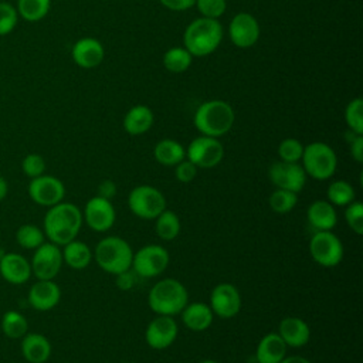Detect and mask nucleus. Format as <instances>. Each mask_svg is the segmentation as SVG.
I'll list each match as a JSON object with an SVG mask.
<instances>
[{"instance_id": "27", "label": "nucleus", "mask_w": 363, "mask_h": 363, "mask_svg": "<svg viewBox=\"0 0 363 363\" xmlns=\"http://www.w3.org/2000/svg\"><path fill=\"white\" fill-rule=\"evenodd\" d=\"M61 252L62 261L72 269H85L94 258V254L88 244L79 240H72L65 244Z\"/></svg>"}, {"instance_id": "30", "label": "nucleus", "mask_w": 363, "mask_h": 363, "mask_svg": "<svg viewBox=\"0 0 363 363\" xmlns=\"http://www.w3.org/2000/svg\"><path fill=\"white\" fill-rule=\"evenodd\" d=\"M51 7V0H17L18 17L28 23L43 20Z\"/></svg>"}, {"instance_id": "1", "label": "nucleus", "mask_w": 363, "mask_h": 363, "mask_svg": "<svg viewBox=\"0 0 363 363\" xmlns=\"http://www.w3.org/2000/svg\"><path fill=\"white\" fill-rule=\"evenodd\" d=\"M84 218L82 211L72 203L60 201L50 207L44 216V235L55 245H65L75 240Z\"/></svg>"}, {"instance_id": "25", "label": "nucleus", "mask_w": 363, "mask_h": 363, "mask_svg": "<svg viewBox=\"0 0 363 363\" xmlns=\"http://www.w3.org/2000/svg\"><path fill=\"white\" fill-rule=\"evenodd\" d=\"M21 353L30 363H44L51 356V343L41 333H26L21 340Z\"/></svg>"}, {"instance_id": "14", "label": "nucleus", "mask_w": 363, "mask_h": 363, "mask_svg": "<svg viewBox=\"0 0 363 363\" xmlns=\"http://www.w3.org/2000/svg\"><path fill=\"white\" fill-rule=\"evenodd\" d=\"M62 252L52 242H43L31 259V272L38 279H54L62 265Z\"/></svg>"}, {"instance_id": "49", "label": "nucleus", "mask_w": 363, "mask_h": 363, "mask_svg": "<svg viewBox=\"0 0 363 363\" xmlns=\"http://www.w3.org/2000/svg\"><path fill=\"white\" fill-rule=\"evenodd\" d=\"M199 363H218V362H216V360H213V359H206V360H201V362H199Z\"/></svg>"}, {"instance_id": "24", "label": "nucleus", "mask_w": 363, "mask_h": 363, "mask_svg": "<svg viewBox=\"0 0 363 363\" xmlns=\"http://www.w3.org/2000/svg\"><path fill=\"white\" fill-rule=\"evenodd\" d=\"M286 345L277 332L261 337L255 349L257 363H279L286 356Z\"/></svg>"}, {"instance_id": "36", "label": "nucleus", "mask_w": 363, "mask_h": 363, "mask_svg": "<svg viewBox=\"0 0 363 363\" xmlns=\"http://www.w3.org/2000/svg\"><path fill=\"white\" fill-rule=\"evenodd\" d=\"M345 121L349 130L363 135V99L353 98L345 109Z\"/></svg>"}, {"instance_id": "10", "label": "nucleus", "mask_w": 363, "mask_h": 363, "mask_svg": "<svg viewBox=\"0 0 363 363\" xmlns=\"http://www.w3.org/2000/svg\"><path fill=\"white\" fill-rule=\"evenodd\" d=\"M224 157V146L218 138L197 136L186 147V159L197 169H213Z\"/></svg>"}, {"instance_id": "7", "label": "nucleus", "mask_w": 363, "mask_h": 363, "mask_svg": "<svg viewBox=\"0 0 363 363\" xmlns=\"http://www.w3.org/2000/svg\"><path fill=\"white\" fill-rule=\"evenodd\" d=\"M128 206L136 217L155 220L163 210H166V197L155 186L139 184L130 190Z\"/></svg>"}, {"instance_id": "4", "label": "nucleus", "mask_w": 363, "mask_h": 363, "mask_svg": "<svg viewBox=\"0 0 363 363\" xmlns=\"http://www.w3.org/2000/svg\"><path fill=\"white\" fill-rule=\"evenodd\" d=\"M147 303L156 315L174 316L189 303V292L179 279L164 278L150 288Z\"/></svg>"}, {"instance_id": "18", "label": "nucleus", "mask_w": 363, "mask_h": 363, "mask_svg": "<svg viewBox=\"0 0 363 363\" xmlns=\"http://www.w3.org/2000/svg\"><path fill=\"white\" fill-rule=\"evenodd\" d=\"M71 57L74 62L85 69L98 67L105 57L104 45L99 40L92 37H84L75 41L71 50Z\"/></svg>"}, {"instance_id": "32", "label": "nucleus", "mask_w": 363, "mask_h": 363, "mask_svg": "<svg viewBox=\"0 0 363 363\" xmlns=\"http://www.w3.org/2000/svg\"><path fill=\"white\" fill-rule=\"evenodd\" d=\"M354 189L346 180H335L329 184L326 190V199L332 206L346 207L347 204L354 201Z\"/></svg>"}, {"instance_id": "34", "label": "nucleus", "mask_w": 363, "mask_h": 363, "mask_svg": "<svg viewBox=\"0 0 363 363\" xmlns=\"http://www.w3.org/2000/svg\"><path fill=\"white\" fill-rule=\"evenodd\" d=\"M296 203H298V193L284 190V189H275L268 199V204L271 210L278 214H286L292 211Z\"/></svg>"}, {"instance_id": "42", "label": "nucleus", "mask_w": 363, "mask_h": 363, "mask_svg": "<svg viewBox=\"0 0 363 363\" xmlns=\"http://www.w3.org/2000/svg\"><path fill=\"white\" fill-rule=\"evenodd\" d=\"M196 174H197V167L189 159H183L180 163L174 166V176H176V180L180 183L193 182Z\"/></svg>"}, {"instance_id": "15", "label": "nucleus", "mask_w": 363, "mask_h": 363, "mask_svg": "<svg viewBox=\"0 0 363 363\" xmlns=\"http://www.w3.org/2000/svg\"><path fill=\"white\" fill-rule=\"evenodd\" d=\"M28 194L34 203L44 207H51L62 201L65 196V187L64 183L55 176L41 174L31 179L28 184Z\"/></svg>"}, {"instance_id": "8", "label": "nucleus", "mask_w": 363, "mask_h": 363, "mask_svg": "<svg viewBox=\"0 0 363 363\" xmlns=\"http://www.w3.org/2000/svg\"><path fill=\"white\" fill-rule=\"evenodd\" d=\"M170 262L169 251L159 244H147L133 252L132 271L142 278L160 275Z\"/></svg>"}, {"instance_id": "40", "label": "nucleus", "mask_w": 363, "mask_h": 363, "mask_svg": "<svg viewBox=\"0 0 363 363\" xmlns=\"http://www.w3.org/2000/svg\"><path fill=\"white\" fill-rule=\"evenodd\" d=\"M194 6L201 17L218 20L227 10V0H196Z\"/></svg>"}, {"instance_id": "12", "label": "nucleus", "mask_w": 363, "mask_h": 363, "mask_svg": "<svg viewBox=\"0 0 363 363\" xmlns=\"http://www.w3.org/2000/svg\"><path fill=\"white\" fill-rule=\"evenodd\" d=\"M241 294L238 288L230 282L216 285L210 292V308L213 313L223 319H230L241 311Z\"/></svg>"}, {"instance_id": "33", "label": "nucleus", "mask_w": 363, "mask_h": 363, "mask_svg": "<svg viewBox=\"0 0 363 363\" xmlns=\"http://www.w3.org/2000/svg\"><path fill=\"white\" fill-rule=\"evenodd\" d=\"M1 330L7 337L18 339L23 337L28 330V322L24 315L17 311H9L3 315Z\"/></svg>"}, {"instance_id": "20", "label": "nucleus", "mask_w": 363, "mask_h": 363, "mask_svg": "<svg viewBox=\"0 0 363 363\" xmlns=\"http://www.w3.org/2000/svg\"><path fill=\"white\" fill-rule=\"evenodd\" d=\"M281 339L289 347H302L311 339L309 325L296 316H286L279 322L278 332Z\"/></svg>"}, {"instance_id": "31", "label": "nucleus", "mask_w": 363, "mask_h": 363, "mask_svg": "<svg viewBox=\"0 0 363 363\" xmlns=\"http://www.w3.org/2000/svg\"><path fill=\"white\" fill-rule=\"evenodd\" d=\"M193 55L184 47H172L163 54V65L173 74H182L191 65Z\"/></svg>"}, {"instance_id": "5", "label": "nucleus", "mask_w": 363, "mask_h": 363, "mask_svg": "<svg viewBox=\"0 0 363 363\" xmlns=\"http://www.w3.org/2000/svg\"><path fill=\"white\" fill-rule=\"evenodd\" d=\"M98 267L112 275H118L132 268L133 250L129 242L116 235H108L98 241L94 250Z\"/></svg>"}, {"instance_id": "39", "label": "nucleus", "mask_w": 363, "mask_h": 363, "mask_svg": "<svg viewBox=\"0 0 363 363\" xmlns=\"http://www.w3.org/2000/svg\"><path fill=\"white\" fill-rule=\"evenodd\" d=\"M345 220L347 227L357 235L363 234V204L360 201H352L346 206Z\"/></svg>"}, {"instance_id": "46", "label": "nucleus", "mask_w": 363, "mask_h": 363, "mask_svg": "<svg viewBox=\"0 0 363 363\" xmlns=\"http://www.w3.org/2000/svg\"><path fill=\"white\" fill-rule=\"evenodd\" d=\"M115 194H116V184H115L112 180L105 179V180H102V182L99 183V186H98V194H96V196H101V197H104V199L111 200Z\"/></svg>"}, {"instance_id": "41", "label": "nucleus", "mask_w": 363, "mask_h": 363, "mask_svg": "<svg viewBox=\"0 0 363 363\" xmlns=\"http://www.w3.org/2000/svg\"><path fill=\"white\" fill-rule=\"evenodd\" d=\"M21 169L24 172V174L30 179L38 177L41 174H44L45 170V160L43 156L37 155V153H30L23 159L21 163Z\"/></svg>"}, {"instance_id": "3", "label": "nucleus", "mask_w": 363, "mask_h": 363, "mask_svg": "<svg viewBox=\"0 0 363 363\" xmlns=\"http://www.w3.org/2000/svg\"><path fill=\"white\" fill-rule=\"evenodd\" d=\"M223 40V26L216 18L199 17L184 30L183 44L193 57H206L216 51Z\"/></svg>"}, {"instance_id": "6", "label": "nucleus", "mask_w": 363, "mask_h": 363, "mask_svg": "<svg viewBox=\"0 0 363 363\" xmlns=\"http://www.w3.org/2000/svg\"><path fill=\"white\" fill-rule=\"evenodd\" d=\"M301 164L306 176L323 182L330 179L337 167V156L332 146L325 142H311L303 146Z\"/></svg>"}, {"instance_id": "44", "label": "nucleus", "mask_w": 363, "mask_h": 363, "mask_svg": "<svg viewBox=\"0 0 363 363\" xmlns=\"http://www.w3.org/2000/svg\"><path fill=\"white\" fill-rule=\"evenodd\" d=\"M115 277H116V286L121 291H129L135 285V272L130 269L123 271Z\"/></svg>"}, {"instance_id": "17", "label": "nucleus", "mask_w": 363, "mask_h": 363, "mask_svg": "<svg viewBox=\"0 0 363 363\" xmlns=\"http://www.w3.org/2000/svg\"><path fill=\"white\" fill-rule=\"evenodd\" d=\"M179 333V328L173 316L157 315L147 323L145 330V340L147 346L155 350H163L173 345Z\"/></svg>"}, {"instance_id": "37", "label": "nucleus", "mask_w": 363, "mask_h": 363, "mask_svg": "<svg viewBox=\"0 0 363 363\" xmlns=\"http://www.w3.org/2000/svg\"><path fill=\"white\" fill-rule=\"evenodd\" d=\"M302 153H303V145L301 143V140L295 138H286L281 140V143L278 145L279 160L296 163V162H301Z\"/></svg>"}, {"instance_id": "16", "label": "nucleus", "mask_w": 363, "mask_h": 363, "mask_svg": "<svg viewBox=\"0 0 363 363\" xmlns=\"http://www.w3.org/2000/svg\"><path fill=\"white\" fill-rule=\"evenodd\" d=\"M259 24L257 18L245 11L237 13L228 24V37L238 48H250L259 38Z\"/></svg>"}, {"instance_id": "13", "label": "nucleus", "mask_w": 363, "mask_h": 363, "mask_svg": "<svg viewBox=\"0 0 363 363\" xmlns=\"http://www.w3.org/2000/svg\"><path fill=\"white\" fill-rule=\"evenodd\" d=\"M82 218L91 230L96 233H105L115 224L116 211L111 200L95 196L86 201L82 211Z\"/></svg>"}, {"instance_id": "11", "label": "nucleus", "mask_w": 363, "mask_h": 363, "mask_svg": "<svg viewBox=\"0 0 363 363\" xmlns=\"http://www.w3.org/2000/svg\"><path fill=\"white\" fill-rule=\"evenodd\" d=\"M268 177L277 189L299 193L306 183V173L299 162L277 160L268 169Z\"/></svg>"}, {"instance_id": "38", "label": "nucleus", "mask_w": 363, "mask_h": 363, "mask_svg": "<svg viewBox=\"0 0 363 363\" xmlns=\"http://www.w3.org/2000/svg\"><path fill=\"white\" fill-rule=\"evenodd\" d=\"M18 23L17 9L9 1H0V37L10 34Z\"/></svg>"}, {"instance_id": "35", "label": "nucleus", "mask_w": 363, "mask_h": 363, "mask_svg": "<svg viewBox=\"0 0 363 363\" xmlns=\"http://www.w3.org/2000/svg\"><path fill=\"white\" fill-rule=\"evenodd\" d=\"M17 242L27 250H35L44 242V231L34 224H24L16 233Z\"/></svg>"}, {"instance_id": "29", "label": "nucleus", "mask_w": 363, "mask_h": 363, "mask_svg": "<svg viewBox=\"0 0 363 363\" xmlns=\"http://www.w3.org/2000/svg\"><path fill=\"white\" fill-rule=\"evenodd\" d=\"M180 218L172 210L166 208L155 218V231L157 237L163 241L174 240L180 234Z\"/></svg>"}, {"instance_id": "26", "label": "nucleus", "mask_w": 363, "mask_h": 363, "mask_svg": "<svg viewBox=\"0 0 363 363\" xmlns=\"http://www.w3.org/2000/svg\"><path fill=\"white\" fill-rule=\"evenodd\" d=\"M153 121L155 116L149 106L135 105L123 116V129L132 136H139L152 128Z\"/></svg>"}, {"instance_id": "47", "label": "nucleus", "mask_w": 363, "mask_h": 363, "mask_svg": "<svg viewBox=\"0 0 363 363\" xmlns=\"http://www.w3.org/2000/svg\"><path fill=\"white\" fill-rule=\"evenodd\" d=\"M279 363H311V362L303 356L294 354V356H285Z\"/></svg>"}, {"instance_id": "48", "label": "nucleus", "mask_w": 363, "mask_h": 363, "mask_svg": "<svg viewBox=\"0 0 363 363\" xmlns=\"http://www.w3.org/2000/svg\"><path fill=\"white\" fill-rule=\"evenodd\" d=\"M7 190H9V187H7V182H6V179H4L3 176H0V201L6 197Z\"/></svg>"}, {"instance_id": "22", "label": "nucleus", "mask_w": 363, "mask_h": 363, "mask_svg": "<svg viewBox=\"0 0 363 363\" xmlns=\"http://www.w3.org/2000/svg\"><path fill=\"white\" fill-rule=\"evenodd\" d=\"M306 218L315 231H332L337 223L335 206H332L328 200L312 201L306 210Z\"/></svg>"}, {"instance_id": "28", "label": "nucleus", "mask_w": 363, "mask_h": 363, "mask_svg": "<svg viewBox=\"0 0 363 363\" xmlns=\"http://www.w3.org/2000/svg\"><path fill=\"white\" fill-rule=\"evenodd\" d=\"M153 157L162 166H176L186 159V149L174 139H162L153 147Z\"/></svg>"}, {"instance_id": "9", "label": "nucleus", "mask_w": 363, "mask_h": 363, "mask_svg": "<svg viewBox=\"0 0 363 363\" xmlns=\"http://www.w3.org/2000/svg\"><path fill=\"white\" fill-rule=\"evenodd\" d=\"M309 252L312 259L325 267L333 268L343 259V244L332 231H315L309 241Z\"/></svg>"}, {"instance_id": "21", "label": "nucleus", "mask_w": 363, "mask_h": 363, "mask_svg": "<svg viewBox=\"0 0 363 363\" xmlns=\"http://www.w3.org/2000/svg\"><path fill=\"white\" fill-rule=\"evenodd\" d=\"M0 274L7 282L21 285L31 275V264L20 254L7 252L0 258Z\"/></svg>"}, {"instance_id": "45", "label": "nucleus", "mask_w": 363, "mask_h": 363, "mask_svg": "<svg viewBox=\"0 0 363 363\" xmlns=\"http://www.w3.org/2000/svg\"><path fill=\"white\" fill-rule=\"evenodd\" d=\"M162 6L172 11H184L194 6L196 0H159Z\"/></svg>"}, {"instance_id": "19", "label": "nucleus", "mask_w": 363, "mask_h": 363, "mask_svg": "<svg viewBox=\"0 0 363 363\" xmlns=\"http://www.w3.org/2000/svg\"><path fill=\"white\" fill-rule=\"evenodd\" d=\"M61 299V289L52 279H38L28 291V303L37 311H50Z\"/></svg>"}, {"instance_id": "2", "label": "nucleus", "mask_w": 363, "mask_h": 363, "mask_svg": "<svg viewBox=\"0 0 363 363\" xmlns=\"http://www.w3.org/2000/svg\"><path fill=\"white\" fill-rule=\"evenodd\" d=\"M235 113L233 106L223 99H210L199 105L194 112V126L204 135L220 138L228 133L234 125Z\"/></svg>"}, {"instance_id": "43", "label": "nucleus", "mask_w": 363, "mask_h": 363, "mask_svg": "<svg viewBox=\"0 0 363 363\" xmlns=\"http://www.w3.org/2000/svg\"><path fill=\"white\" fill-rule=\"evenodd\" d=\"M346 138H347V142H349L350 156L357 163H362L363 162V135H357L352 130H347Z\"/></svg>"}, {"instance_id": "23", "label": "nucleus", "mask_w": 363, "mask_h": 363, "mask_svg": "<svg viewBox=\"0 0 363 363\" xmlns=\"http://www.w3.org/2000/svg\"><path fill=\"white\" fill-rule=\"evenodd\" d=\"M180 313L183 325L193 332H203L208 329L214 320L211 308L204 302L187 303Z\"/></svg>"}]
</instances>
